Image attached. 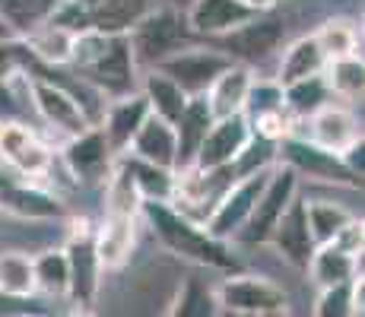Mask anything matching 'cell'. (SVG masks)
<instances>
[{"mask_svg": "<svg viewBox=\"0 0 365 317\" xmlns=\"http://www.w3.org/2000/svg\"><path fill=\"white\" fill-rule=\"evenodd\" d=\"M61 0H0V16L13 29L16 38H23L26 32L38 29L41 23L51 19V13L58 10Z\"/></svg>", "mask_w": 365, "mask_h": 317, "instance_id": "cell-29", "label": "cell"}, {"mask_svg": "<svg viewBox=\"0 0 365 317\" xmlns=\"http://www.w3.org/2000/svg\"><path fill=\"white\" fill-rule=\"evenodd\" d=\"M0 292L10 298H29L35 295V266L23 251L0 254Z\"/></svg>", "mask_w": 365, "mask_h": 317, "instance_id": "cell-31", "label": "cell"}, {"mask_svg": "<svg viewBox=\"0 0 365 317\" xmlns=\"http://www.w3.org/2000/svg\"><path fill=\"white\" fill-rule=\"evenodd\" d=\"M26 76H29L32 108L38 111V118L45 124L64 130L67 137H76V133H83L86 127H93L86 111L80 108V102H76L67 89H61L58 83H51V80H41V76H32V73H26Z\"/></svg>", "mask_w": 365, "mask_h": 317, "instance_id": "cell-11", "label": "cell"}, {"mask_svg": "<svg viewBox=\"0 0 365 317\" xmlns=\"http://www.w3.org/2000/svg\"><path fill=\"white\" fill-rule=\"evenodd\" d=\"M128 168V175L137 185L140 197L143 200H172L175 194V172L172 168H163V165H153V162H143V159H124L121 162Z\"/></svg>", "mask_w": 365, "mask_h": 317, "instance_id": "cell-27", "label": "cell"}, {"mask_svg": "<svg viewBox=\"0 0 365 317\" xmlns=\"http://www.w3.org/2000/svg\"><path fill=\"white\" fill-rule=\"evenodd\" d=\"M64 162L76 181H83V185H102L111 175V168H115V150L108 146L99 124H93L83 133L70 137V143L64 150Z\"/></svg>", "mask_w": 365, "mask_h": 317, "instance_id": "cell-12", "label": "cell"}, {"mask_svg": "<svg viewBox=\"0 0 365 317\" xmlns=\"http://www.w3.org/2000/svg\"><path fill=\"white\" fill-rule=\"evenodd\" d=\"M267 241L277 248V254L286 260L289 266L296 270H305L308 260L314 254V238H312V229H308V216H305V200H299V194L289 200V207L283 209V216L273 225L270 238Z\"/></svg>", "mask_w": 365, "mask_h": 317, "instance_id": "cell-14", "label": "cell"}, {"mask_svg": "<svg viewBox=\"0 0 365 317\" xmlns=\"http://www.w3.org/2000/svg\"><path fill=\"white\" fill-rule=\"evenodd\" d=\"M261 10H251L242 0H194L191 10H187L185 23L194 35H210V38H220V35L238 29L242 23L255 19Z\"/></svg>", "mask_w": 365, "mask_h": 317, "instance_id": "cell-17", "label": "cell"}, {"mask_svg": "<svg viewBox=\"0 0 365 317\" xmlns=\"http://www.w3.org/2000/svg\"><path fill=\"white\" fill-rule=\"evenodd\" d=\"M359 264H362V257L343 251L340 244H334V241H324L314 248L305 273H312L314 283L324 289V286H336V283H346V279L359 276Z\"/></svg>", "mask_w": 365, "mask_h": 317, "instance_id": "cell-24", "label": "cell"}, {"mask_svg": "<svg viewBox=\"0 0 365 317\" xmlns=\"http://www.w3.org/2000/svg\"><path fill=\"white\" fill-rule=\"evenodd\" d=\"M67 67L76 70L83 80L93 83L102 95L118 98L133 93L137 61H133L128 32H99V29L76 32Z\"/></svg>", "mask_w": 365, "mask_h": 317, "instance_id": "cell-1", "label": "cell"}, {"mask_svg": "<svg viewBox=\"0 0 365 317\" xmlns=\"http://www.w3.org/2000/svg\"><path fill=\"white\" fill-rule=\"evenodd\" d=\"M324 51L318 48V41H314V35H305V38L292 41L289 48H286L283 61H279V73H277V83L279 86H289V83L296 80H308V76H318L324 73Z\"/></svg>", "mask_w": 365, "mask_h": 317, "instance_id": "cell-25", "label": "cell"}, {"mask_svg": "<svg viewBox=\"0 0 365 317\" xmlns=\"http://www.w3.org/2000/svg\"><path fill=\"white\" fill-rule=\"evenodd\" d=\"M305 216H308V229H312L314 244L334 241L336 232L356 219V213H349L346 207L331 203V200H305Z\"/></svg>", "mask_w": 365, "mask_h": 317, "instance_id": "cell-32", "label": "cell"}, {"mask_svg": "<svg viewBox=\"0 0 365 317\" xmlns=\"http://www.w3.org/2000/svg\"><path fill=\"white\" fill-rule=\"evenodd\" d=\"M0 38H16V35H13V29H10V26L4 23V16H0Z\"/></svg>", "mask_w": 365, "mask_h": 317, "instance_id": "cell-39", "label": "cell"}, {"mask_svg": "<svg viewBox=\"0 0 365 317\" xmlns=\"http://www.w3.org/2000/svg\"><path fill=\"white\" fill-rule=\"evenodd\" d=\"M296 194H299V175L286 162L273 165L270 175H267L264 190L255 200V209H251V216L245 219L242 229L235 232V238L245 244H267L273 225H277V219L283 216V209L289 207V200Z\"/></svg>", "mask_w": 365, "mask_h": 317, "instance_id": "cell-5", "label": "cell"}, {"mask_svg": "<svg viewBox=\"0 0 365 317\" xmlns=\"http://www.w3.org/2000/svg\"><path fill=\"white\" fill-rule=\"evenodd\" d=\"M255 83V70L242 61H232L203 95H207V105L213 111V118H229V115H242L245 111V98H248V89Z\"/></svg>", "mask_w": 365, "mask_h": 317, "instance_id": "cell-21", "label": "cell"}, {"mask_svg": "<svg viewBox=\"0 0 365 317\" xmlns=\"http://www.w3.org/2000/svg\"><path fill=\"white\" fill-rule=\"evenodd\" d=\"M314 314H321V317L362 314V273L353 279H346V283L321 289V298H318V305H314Z\"/></svg>", "mask_w": 365, "mask_h": 317, "instance_id": "cell-30", "label": "cell"}, {"mask_svg": "<svg viewBox=\"0 0 365 317\" xmlns=\"http://www.w3.org/2000/svg\"><path fill=\"white\" fill-rule=\"evenodd\" d=\"M251 140V124L245 115H229V118H213L207 137H203L197 156H194L191 168L200 172H213V168H226L238 159V152L248 146Z\"/></svg>", "mask_w": 365, "mask_h": 317, "instance_id": "cell-10", "label": "cell"}, {"mask_svg": "<svg viewBox=\"0 0 365 317\" xmlns=\"http://www.w3.org/2000/svg\"><path fill=\"white\" fill-rule=\"evenodd\" d=\"M270 168H257V172L238 175L235 185H229L226 190H222V197L216 200V207L210 209V216L203 219V229H207L213 238H222V241H226V238H235V232L242 229L245 219L251 216V209H255V200L267 185Z\"/></svg>", "mask_w": 365, "mask_h": 317, "instance_id": "cell-7", "label": "cell"}, {"mask_svg": "<svg viewBox=\"0 0 365 317\" xmlns=\"http://www.w3.org/2000/svg\"><path fill=\"white\" fill-rule=\"evenodd\" d=\"M187 23L175 10H146L128 29L130 51L137 63H159L172 51L185 48Z\"/></svg>", "mask_w": 365, "mask_h": 317, "instance_id": "cell-6", "label": "cell"}, {"mask_svg": "<svg viewBox=\"0 0 365 317\" xmlns=\"http://www.w3.org/2000/svg\"><path fill=\"white\" fill-rule=\"evenodd\" d=\"M210 124H213V111H210V105H207V95H191L185 111H181L178 121H175V172L191 168Z\"/></svg>", "mask_w": 365, "mask_h": 317, "instance_id": "cell-20", "label": "cell"}, {"mask_svg": "<svg viewBox=\"0 0 365 317\" xmlns=\"http://www.w3.org/2000/svg\"><path fill=\"white\" fill-rule=\"evenodd\" d=\"M308 127H312V143L324 146V150L331 152H346L353 150L356 143H362V124L359 118L353 115L349 108H343V105H321L314 115H308Z\"/></svg>", "mask_w": 365, "mask_h": 317, "instance_id": "cell-15", "label": "cell"}, {"mask_svg": "<svg viewBox=\"0 0 365 317\" xmlns=\"http://www.w3.org/2000/svg\"><path fill=\"white\" fill-rule=\"evenodd\" d=\"M324 83L331 86L334 95L356 98L362 95L365 86V63L362 54H346V58H334L324 63Z\"/></svg>", "mask_w": 365, "mask_h": 317, "instance_id": "cell-33", "label": "cell"}, {"mask_svg": "<svg viewBox=\"0 0 365 317\" xmlns=\"http://www.w3.org/2000/svg\"><path fill=\"white\" fill-rule=\"evenodd\" d=\"M64 254H67V273H70L67 295L80 308H89L96 301V292H99L102 264H99V254H96L93 229H89L86 222H80L73 232H70V241H67Z\"/></svg>", "mask_w": 365, "mask_h": 317, "instance_id": "cell-9", "label": "cell"}, {"mask_svg": "<svg viewBox=\"0 0 365 317\" xmlns=\"http://www.w3.org/2000/svg\"><path fill=\"white\" fill-rule=\"evenodd\" d=\"M19 67V38H0V80L16 73Z\"/></svg>", "mask_w": 365, "mask_h": 317, "instance_id": "cell-37", "label": "cell"}, {"mask_svg": "<svg viewBox=\"0 0 365 317\" xmlns=\"http://www.w3.org/2000/svg\"><path fill=\"white\" fill-rule=\"evenodd\" d=\"M314 41L324 51L327 61L334 58H346V54H359V41L362 35L356 29V23L349 19H327L318 32H314Z\"/></svg>", "mask_w": 365, "mask_h": 317, "instance_id": "cell-35", "label": "cell"}, {"mask_svg": "<svg viewBox=\"0 0 365 317\" xmlns=\"http://www.w3.org/2000/svg\"><path fill=\"white\" fill-rule=\"evenodd\" d=\"M128 150L133 159L153 162V165H163L175 172V124L150 111L146 121L140 124V130L133 133Z\"/></svg>", "mask_w": 365, "mask_h": 317, "instance_id": "cell-22", "label": "cell"}, {"mask_svg": "<svg viewBox=\"0 0 365 317\" xmlns=\"http://www.w3.org/2000/svg\"><path fill=\"white\" fill-rule=\"evenodd\" d=\"M220 305H216V295L210 292L207 286H200L197 279H187L185 289L178 292V301H175L172 314H194V317H203V314H216Z\"/></svg>", "mask_w": 365, "mask_h": 317, "instance_id": "cell-36", "label": "cell"}, {"mask_svg": "<svg viewBox=\"0 0 365 317\" xmlns=\"http://www.w3.org/2000/svg\"><path fill=\"white\" fill-rule=\"evenodd\" d=\"M216 305L226 314L242 317H267V314H286L289 311V295L277 283L264 276H248V273H235L226 276L216 286Z\"/></svg>", "mask_w": 365, "mask_h": 317, "instance_id": "cell-4", "label": "cell"}, {"mask_svg": "<svg viewBox=\"0 0 365 317\" xmlns=\"http://www.w3.org/2000/svg\"><path fill=\"white\" fill-rule=\"evenodd\" d=\"M242 4H248L251 10H261V13H267V10H273V6H277V0H242Z\"/></svg>", "mask_w": 365, "mask_h": 317, "instance_id": "cell-38", "label": "cell"}, {"mask_svg": "<svg viewBox=\"0 0 365 317\" xmlns=\"http://www.w3.org/2000/svg\"><path fill=\"white\" fill-rule=\"evenodd\" d=\"M0 209L4 213H13L19 219H61L64 216V207L54 194L41 187H29L23 181L13 178H0Z\"/></svg>", "mask_w": 365, "mask_h": 317, "instance_id": "cell-19", "label": "cell"}, {"mask_svg": "<svg viewBox=\"0 0 365 317\" xmlns=\"http://www.w3.org/2000/svg\"><path fill=\"white\" fill-rule=\"evenodd\" d=\"M220 38H222V51H226L229 58L255 67L257 61H267L283 45V23H279V19H267L264 13H257L255 19L242 23L232 32L220 35Z\"/></svg>", "mask_w": 365, "mask_h": 317, "instance_id": "cell-13", "label": "cell"}, {"mask_svg": "<svg viewBox=\"0 0 365 317\" xmlns=\"http://www.w3.org/2000/svg\"><path fill=\"white\" fill-rule=\"evenodd\" d=\"M76 4L89 29L99 32H128L150 10V0H76Z\"/></svg>", "mask_w": 365, "mask_h": 317, "instance_id": "cell-23", "label": "cell"}, {"mask_svg": "<svg viewBox=\"0 0 365 317\" xmlns=\"http://www.w3.org/2000/svg\"><path fill=\"white\" fill-rule=\"evenodd\" d=\"M140 93L146 95V102H150V111L159 118H165V121H178V115L185 111L187 105V95L185 89L178 86V83L172 80L168 73H163V70H153V73L143 76V89Z\"/></svg>", "mask_w": 365, "mask_h": 317, "instance_id": "cell-26", "label": "cell"}, {"mask_svg": "<svg viewBox=\"0 0 365 317\" xmlns=\"http://www.w3.org/2000/svg\"><path fill=\"white\" fill-rule=\"evenodd\" d=\"M277 159L286 162L299 178L305 175V178H312V181H324V185H346V187H359L362 185V178L346 165V159H343L340 152H331V150H324V146L312 143V140L296 137V133L277 140Z\"/></svg>", "mask_w": 365, "mask_h": 317, "instance_id": "cell-3", "label": "cell"}, {"mask_svg": "<svg viewBox=\"0 0 365 317\" xmlns=\"http://www.w3.org/2000/svg\"><path fill=\"white\" fill-rule=\"evenodd\" d=\"M140 209L146 213V219L153 222V232L163 238V244L172 254L185 260H194L200 266H216V270H235L238 260L229 254L222 238H213L200 222H194L191 216H185L181 209H175L165 200H143Z\"/></svg>", "mask_w": 365, "mask_h": 317, "instance_id": "cell-2", "label": "cell"}, {"mask_svg": "<svg viewBox=\"0 0 365 317\" xmlns=\"http://www.w3.org/2000/svg\"><path fill=\"white\" fill-rule=\"evenodd\" d=\"M331 98H334V93L324 83V73L308 76V80H296V83H289V86H283V105L292 118L314 115V111H318L321 105H327Z\"/></svg>", "mask_w": 365, "mask_h": 317, "instance_id": "cell-28", "label": "cell"}, {"mask_svg": "<svg viewBox=\"0 0 365 317\" xmlns=\"http://www.w3.org/2000/svg\"><path fill=\"white\" fill-rule=\"evenodd\" d=\"M96 254H99L102 270H121L130 260L133 241H137V213H111L93 232Z\"/></svg>", "mask_w": 365, "mask_h": 317, "instance_id": "cell-18", "label": "cell"}, {"mask_svg": "<svg viewBox=\"0 0 365 317\" xmlns=\"http://www.w3.org/2000/svg\"><path fill=\"white\" fill-rule=\"evenodd\" d=\"M146 115H150V102H146V95L137 93V89L128 95H118L111 105H105L99 130L105 133V140H108V146L115 150V156L128 152L133 133L140 130V124L146 121Z\"/></svg>", "mask_w": 365, "mask_h": 317, "instance_id": "cell-16", "label": "cell"}, {"mask_svg": "<svg viewBox=\"0 0 365 317\" xmlns=\"http://www.w3.org/2000/svg\"><path fill=\"white\" fill-rule=\"evenodd\" d=\"M35 266V292H45L51 298H64L70 289V273H67V254L64 251H45L32 257Z\"/></svg>", "mask_w": 365, "mask_h": 317, "instance_id": "cell-34", "label": "cell"}, {"mask_svg": "<svg viewBox=\"0 0 365 317\" xmlns=\"http://www.w3.org/2000/svg\"><path fill=\"white\" fill-rule=\"evenodd\" d=\"M232 63L222 48H178L159 63H153L156 70L168 73L187 95H203L210 89V83Z\"/></svg>", "mask_w": 365, "mask_h": 317, "instance_id": "cell-8", "label": "cell"}]
</instances>
